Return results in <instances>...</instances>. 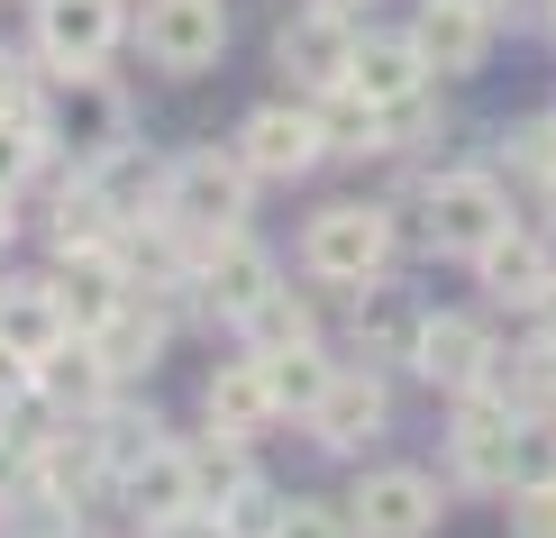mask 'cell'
Masks as SVG:
<instances>
[{"mask_svg": "<svg viewBox=\"0 0 556 538\" xmlns=\"http://www.w3.org/2000/svg\"><path fill=\"white\" fill-rule=\"evenodd\" d=\"M383 255H392V210L375 201H329L311 228H301V265L319 284H383Z\"/></svg>", "mask_w": 556, "mask_h": 538, "instance_id": "cell-1", "label": "cell"}, {"mask_svg": "<svg viewBox=\"0 0 556 538\" xmlns=\"http://www.w3.org/2000/svg\"><path fill=\"white\" fill-rule=\"evenodd\" d=\"M420 228H429V247H438V255H483L502 228H511V192H502V174L456 165V174H438V183H429Z\"/></svg>", "mask_w": 556, "mask_h": 538, "instance_id": "cell-2", "label": "cell"}, {"mask_svg": "<svg viewBox=\"0 0 556 538\" xmlns=\"http://www.w3.org/2000/svg\"><path fill=\"white\" fill-rule=\"evenodd\" d=\"M247 155H219V147H201V155H182V165L165 174V220L174 228H192V238H228V228L247 220Z\"/></svg>", "mask_w": 556, "mask_h": 538, "instance_id": "cell-3", "label": "cell"}, {"mask_svg": "<svg viewBox=\"0 0 556 538\" xmlns=\"http://www.w3.org/2000/svg\"><path fill=\"white\" fill-rule=\"evenodd\" d=\"M438 484L410 475V465H383V475H365L356 493H346V529L356 538H429L438 529Z\"/></svg>", "mask_w": 556, "mask_h": 538, "instance_id": "cell-4", "label": "cell"}, {"mask_svg": "<svg viewBox=\"0 0 556 538\" xmlns=\"http://www.w3.org/2000/svg\"><path fill=\"white\" fill-rule=\"evenodd\" d=\"M137 37H147V55L165 64V74H211L219 46H228V10L219 0H147Z\"/></svg>", "mask_w": 556, "mask_h": 538, "instance_id": "cell-5", "label": "cell"}, {"mask_svg": "<svg viewBox=\"0 0 556 538\" xmlns=\"http://www.w3.org/2000/svg\"><path fill=\"white\" fill-rule=\"evenodd\" d=\"M274 64H283V74L311 91V101H319V91H338L346 64H356V18L329 10V0H319V10H301L292 28L274 37Z\"/></svg>", "mask_w": 556, "mask_h": 538, "instance_id": "cell-6", "label": "cell"}, {"mask_svg": "<svg viewBox=\"0 0 556 538\" xmlns=\"http://www.w3.org/2000/svg\"><path fill=\"white\" fill-rule=\"evenodd\" d=\"M238 155H247V174H265V183H292V174H311L319 155H329V137H319V110H247V128H238Z\"/></svg>", "mask_w": 556, "mask_h": 538, "instance_id": "cell-7", "label": "cell"}, {"mask_svg": "<svg viewBox=\"0 0 556 538\" xmlns=\"http://www.w3.org/2000/svg\"><path fill=\"white\" fill-rule=\"evenodd\" d=\"M410 365H420L438 392H475L483 374H493V329H483L475 311H429V320H420V347H410Z\"/></svg>", "mask_w": 556, "mask_h": 538, "instance_id": "cell-8", "label": "cell"}, {"mask_svg": "<svg viewBox=\"0 0 556 538\" xmlns=\"http://www.w3.org/2000/svg\"><path fill=\"white\" fill-rule=\"evenodd\" d=\"M37 46L55 74H91L119 46V0H37Z\"/></svg>", "mask_w": 556, "mask_h": 538, "instance_id": "cell-9", "label": "cell"}, {"mask_svg": "<svg viewBox=\"0 0 556 538\" xmlns=\"http://www.w3.org/2000/svg\"><path fill=\"white\" fill-rule=\"evenodd\" d=\"M192 284H201V301H211L219 320H247V311H256V301L274 292V255H265L256 238H238V228H228V238L201 247Z\"/></svg>", "mask_w": 556, "mask_h": 538, "instance_id": "cell-10", "label": "cell"}, {"mask_svg": "<svg viewBox=\"0 0 556 538\" xmlns=\"http://www.w3.org/2000/svg\"><path fill=\"white\" fill-rule=\"evenodd\" d=\"M46 137H55V147H74L83 165H110V155L128 147V101H119L110 83L74 74V91H64V110L46 120Z\"/></svg>", "mask_w": 556, "mask_h": 538, "instance_id": "cell-11", "label": "cell"}, {"mask_svg": "<svg viewBox=\"0 0 556 538\" xmlns=\"http://www.w3.org/2000/svg\"><path fill=\"white\" fill-rule=\"evenodd\" d=\"M410 46L429 55V74H475L493 55V10H475V0H420Z\"/></svg>", "mask_w": 556, "mask_h": 538, "instance_id": "cell-12", "label": "cell"}, {"mask_svg": "<svg viewBox=\"0 0 556 538\" xmlns=\"http://www.w3.org/2000/svg\"><path fill=\"white\" fill-rule=\"evenodd\" d=\"M475 274H483V292L511 301V311H539L556 292V255H547V238H529V228H502V238L475 255Z\"/></svg>", "mask_w": 556, "mask_h": 538, "instance_id": "cell-13", "label": "cell"}, {"mask_svg": "<svg viewBox=\"0 0 556 538\" xmlns=\"http://www.w3.org/2000/svg\"><path fill=\"white\" fill-rule=\"evenodd\" d=\"M383 420H392V392H383V374H338L329 392H319V411H311V429H319V448H375L383 438Z\"/></svg>", "mask_w": 556, "mask_h": 538, "instance_id": "cell-14", "label": "cell"}, {"mask_svg": "<svg viewBox=\"0 0 556 538\" xmlns=\"http://www.w3.org/2000/svg\"><path fill=\"white\" fill-rule=\"evenodd\" d=\"M274 420H283V402H274L265 356H238V365L211 374V429H219V438H265Z\"/></svg>", "mask_w": 556, "mask_h": 538, "instance_id": "cell-15", "label": "cell"}, {"mask_svg": "<svg viewBox=\"0 0 556 538\" xmlns=\"http://www.w3.org/2000/svg\"><path fill=\"white\" fill-rule=\"evenodd\" d=\"M346 91H365L375 110H392V101H410V91H429V55H420L410 37H356Z\"/></svg>", "mask_w": 556, "mask_h": 538, "instance_id": "cell-16", "label": "cell"}, {"mask_svg": "<svg viewBox=\"0 0 556 538\" xmlns=\"http://www.w3.org/2000/svg\"><path fill=\"white\" fill-rule=\"evenodd\" d=\"M128 502L147 511V521H174V511H211L192 484V448H147L128 465Z\"/></svg>", "mask_w": 556, "mask_h": 538, "instance_id": "cell-17", "label": "cell"}, {"mask_svg": "<svg viewBox=\"0 0 556 538\" xmlns=\"http://www.w3.org/2000/svg\"><path fill=\"white\" fill-rule=\"evenodd\" d=\"M55 301H64V320H74V338H101L110 320H119V255H101V247H91L83 265L55 284Z\"/></svg>", "mask_w": 556, "mask_h": 538, "instance_id": "cell-18", "label": "cell"}, {"mask_svg": "<svg viewBox=\"0 0 556 538\" xmlns=\"http://www.w3.org/2000/svg\"><path fill=\"white\" fill-rule=\"evenodd\" d=\"M64 338H74V320H64V301H55V292H10V301H0V347H10V356L46 365Z\"/></svg>", "mask_w": 556, "mask_h": 538, "instance_id": "cell-19", "label": "cell"}, {"mask_svg": "<svg viewBox=\"0 0 556 538\" xmlns=\"http://www.w3.org/2000/svg\"><path fill=\"white\" fill-rule=\"evenodd\" d=\"M311 110H319V137H329V155H375V147H383V110L365 101V91H346V83H338V91H319Z\"/></svg>", "mask_w": 556, "mask_h": 538, "instance_id": "cell-20", "label": "cell"}, {"mask_svg": "<svg viewBox=\"0 0 556 538\" xmlns=\"http://www.w3.org/2000/svg\"><path fill=\"white\" fill-rule=\"evenodd\" d=\"M165 174H174V165H137V155L119 147V155H110V165H91V192L110 201V220H137V210H147V201L165 210Z\"/></svg>", "mask_w": 556, "mask_h": 538, "instance_id": "cell-21", "label": "cell"}, {"mask_svg": "<svg viewBox=\"0 0 556 538\" xmlns=\"http://www.w3.org/2000/svg\"><path fill=\"white\" fill-rule=\"evenodd\" d=\"M247 329V347H256V356H283V347H311V301H292V284H274L256 311L238 320Z\"/></svg>", "mask_w": 556, "mask_h": 538, "instance_id": "cell-22", "label": "cell"}, {"mask_svg": "<svg viewBox=\"0 0 556 538\" xmlns=\"http://www.w3.org/2000/svg\"><path fill=\"white\" fill-rule=\"evenodd\" d=\"M265 374H274V402L301 411V420H311V411H319V392L338 384V365L319 356V338H311V347H283V356H265Z\"/></svg>", "mask_w": 556, "mask_h": 538, "instance_id": "cell-23", "label": "cell"}, {"mask_svg": "<svg viewBox=\"0 0 556 538\" xmlns=\"http://www.w3.org/2000/svg\"><path fill=\"white\" fill-rule=\"evenodd\" d=\"M356 329H365V347H375V356H410V347H420V311H410L402 292H375V311H365Z\"/></svg>", "mask_w": 556, "mask_h": 538, "instance_id": "cell-24", "label": "cell"}, {"mask_svg": "<svg viewBox=\"0 0 556 538\" xmlns=\"http://www.w3.org/2000/svg\"><path fill=\"white\" fill-rule=\"evenodd\" d=\"M502 165H511V174H529V183H547L556 174V120H520V128H502Z\"/></svg>", "mask_w": 556, "mask_h": 538, "instance_id": "cell-25", "label": "cell"}, {"mask_svg": "<svg viewBox=\"0 0 556 538\" xmlns=\"http://www.w3.org/2000/svg\"><path fill=\"white\" fill-rule=\"evenodd\" d=\"M192 484H201V502H228V493H247V484H256V475H247V456H238V438H228V448H192Z\"/></svg>", "mask_w": 556, "mask_h": 538, "instance_id": "cell-26", "label": "cell"}, {"mask_svg": "<svg viewBox=\"0 0 556 538\" xmlns=\"http://www.w3.org/2000/svg\"><path fill=\"white\" fill-rule=\"evenodd\" d=\"M91 347H101V365H110V374H137V365H155V320H128V311H119Z\"/></svg>", "mask_w": 556, "mask_h": 538, "instance_id": "cell-27", "label": "cell"}, {"mask_svg": "<svg viewBox=\"0 0 556 538\" xmlns=\"http://www.w3.org/2000/svg\"><path fill=\"white\" fill-rule=\"evenodd\" d=\"M511 538H556V475L511 484Z\"/></svg>", "mask_w": 556, "mask_h": 538, "instance_id": "cell-28", "label": "cell"}, {"mask_svg": "<svg viewBox=\"0 0 556 538\" xmlns=\"http://www.w3.org/2000/svg\"><path fill=\"white\" fill-rule=\"evenodd\" d=\"M219 521H228V538H274V521H283V502H274V493H256V484H247L238 502H219Z\"/></svg>", "mask_w": 556, "mask_h": 538, "instance_id": "cell-29", "label": "cell"}, {"mask_svg": "<svg viewBox=\"0 0 556 538\" xmlns=\"http://www.w3.org/2000/svg\"><path fill=\"white\" fill-rule=\"evenodd\" d=\"M274 538H356V529H346L329 502H283V521H274Z\"/></svg>", "mask_w": 556, "mask_h": 538, "instance_id": "cell-30", "label": "cell"}, {"mask_svg": "<svg viewBox=\"0 0 556 538\" xmlns=\"http://www.w3.org/2000/svg\"><path fill=\"white\" fill-rule=\"evenodd\" d=\"M155 538H228L219 511H174V521H155Z\"/></svg>", "mask_w": 556, "mask_h": 538, "instance_id": "cell-31", "label": "cell"}, {"mask_svg": "<svg viewBox=\"0 0 556 538\" xmlns=\"http://www.w3.org/2000/svg\"><path fill=\"white\" fill-rule=\"evenodd\" d=\"M539 329H547V338H556V292H547V301H539Z\"/></svg>", "mask_w": 556, "mask_h": 538, "instance_id": "cell-32", "label": "cell"}, {"mask_svg": "<svg viewBox=\"0 0 556 538\" xmlns=\"http://www.w3.org/2000/svg\"><path fill=\"white\" fill-rule=\"evenodd\" d=\"M539 201H547V220H556V174H547V183H539Z\"/></svg>", "mask_w": 556, "mask_h": 538, "instance_id": "cell-33", "label": "cell"}, {"mask_svg": "<svg viewBox=\"0 0 556 538\" xmlns=\"http://www.w3.org/2000/svg\"><path fill=\"white\" fill-rule=\"evenodd\" d=\"M0 247H10V192H0Z\"/></svg>", "mask_w": 556, "mask_h": 538, "instance_id": "cell-34", "label": "cell"}, {"mask_svg": "<svg viewBox=\"0 0 556 538\" xmlns=\"http://www.w3.org/2000/svg\"><path fill=\"white\" fill-rule=\"evenodd\" d=\"M475 10H493V18H502V0H475Z\"/></svg>", "mask_w": 556, "mask_h": 538, "instance_id": "cell-35", "label": "cell"}, {"mask_svg": "<svg viewBox=\"0 0 556 538\" xmlns=\"http://www.w3.org/2000/svg\"><path fill=\"white\" fill-rule=\"evenodd\" d=\"M329 10H356V0H329Z\"/></svg>", "mask_w": 556, "mask_h": 538, "instance_id": "cell-36", "label": "cell"}]
</instances>
